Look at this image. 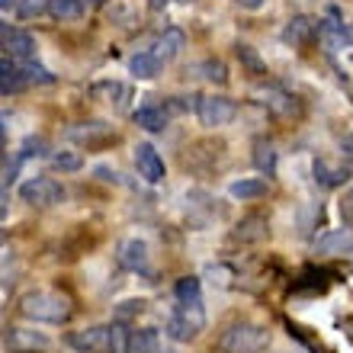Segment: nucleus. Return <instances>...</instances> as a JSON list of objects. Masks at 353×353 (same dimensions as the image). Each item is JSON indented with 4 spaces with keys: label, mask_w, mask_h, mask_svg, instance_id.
Masks as SVG:
<instances>
[{
    "label": "nucleus",
    "mask_w": 353,
    "mask_h": 353,
    "mask_svg": "<svg viewBox=\"0 0 353 353\" xmlns=\"http://www.w3.org/2000/svg\"><path fill=\"white\" fill-rule=\"evenodd\" d=\"M132 119L145 132H164V125H168V110H161V106H141V110H135Z\"/></svg>",
    "instance_id": "22"
},
{
    "label": "nucleus",
    "mask_w": 353,
    "mask_h": 353,
    "mask_svg": "<svg viewBox=\"0 0 353 353\" xmlns=\"http://www.w3.org/2000/svg\"><path fill=\"white\" fill-rule=\"evenodd\" d=\"M19 68H23V74H26V81H29V84H55V77L48 74L46 68L32 65V61H29V65H19Z\"/></svg>",
    "instance_id": "31"
},
{
    "label": "nucleus",
    "mask_w": 353,
    "mask_h": 353,
    "mask_svg": "<svg viewBox=\"0 0 353 353\" xmlns=\"http://www.w3.org/2000/svg\"><path fill=\"white\" fill-rule=\"evenodd\" d=\"M48 13L55 19H77L84 13V0H48Z\"/></svg>",
    "instance_id": "26"
},
{
    "label": "nucleus",
    "mask_w": 353,
    "mask_h": 353,
    "mask_svg": "<svg viewBox=\"0 0 353 353\" xmlns=\"http://www.w3.org/2000/svg\"><path fill=\"white\" fill-rule=\"evenodd\" d=\"M0 7L10 10V7H19V0H0Z\"/></svg>",
    "instance_id": "37"
},
{
    "label": "nucleus",
    "mask_w": 353,
    "mask_h": 353,
    "mask_svg": "<svg viewBox=\"0 0 353 353\" xmlns=\"http://www.w3.org/2000/svg\"><path fill=\"white\" fill-rule=\"evenodd\" d=\"M196 116L203 125L219 129V125H228L238 116V106L228 97H196Z\"/></svg>",
    "instance_id": "5"
},
{
    "label": "nucleus",
    "mask_w": 353,
    "mask_h": 353,
    "mask_svg": "<svg viewBox=\"0 0 353 353\" xmlns=\"http://www.w3.org/2000/svg\"><path fill=\"white\" fill-rule=\"evenodd\" d=\"M341 151H344L347 158L353 161V135H347V139H341Z\"/></svg>",
    "instance_id": "34"
},
{
    "label": "nucleus",
    "mask_w": 353,
    "mask_h": 353,
    "mask_svg": "<svg viewBox=\"0 0 353 353\" xmlns=\"http://www.w3.org/2000/svg\"><path fill=\"white\" fill-rule=\"evenodd\" d=\"M132 353H161V337L154 327H139L135 341H132Z\"/></svg>",
    "instance_id": "25"
},
{
    "label": "nucleus",
    "mask_w": 353,
    "mask_h": 353,
    "mask_svg": "<svg viewBox=\"0 0 353 353\" xmlns=\"http://www.w3.org/2000/svg\"><path fill=\"white\" fill-rule=\"evenodd\" d=\"M116 261H119V267L132 270V273H139V270L148 267V244L139 241V238H129V241H122L119 251H116Z\"/></svg>",
    "instance_id": "11"
},
{
    "label": "nucleus",
    "mask_w": 353,
    "mask_h": 353,
    "mask_svg": "<svg viewBox=\"0 0 353 353\" xmlns=\"http://www.w3.org/2000/svg\"><path fill=\"white\" fill-rule=\"evenodd\" d=\"M93 97H100V100H110V103H122L129 97V87L125 84H116V81H100V84H93Z\"/></svg>",
    "instance_id": "27"
},
{
    "label": "nucleus",
    "mask_w": 353,
    "mask_h": 353,
    "mask_svg": "<svg viewBox=\"0 0 353 353\" xmlns=\"http://www.w3.org/2000/svg\"><path fill=\"white\" fill-rule=\"evenodd\" d=\"M234 3H241L244 10H261L263 7V0H234Z\"/></svg>",
    "instance_id": "35"
},
{
    "label": "nucleus",
    "mask_w": 353,
    "mask_h": 353,
    "mask_svg": "<svg viewBox=\"0 0 353 353\" xmlns=\"http://www.w3.org/2000/svg\"><path fill=\"white\" fill-rule=\"evenodd\" d=\"M141 308H145V302H141V299H129V302H122V305L116 308V321H125V318L139 315Z\"/></svg>",
    "instance_id": "32"
},
{
    "label": "nucleus",
    "mask_w": 353,
    "mask_h": 353,
    "mask_svg": "<svg viewBox=\"0 0 353 353\" xmlns=\"http://www.w3.org/2000/svg\"><path fill=\"white\" fill-rule=\"evenodd\" d=\"M312 174H315V183L325 186V190H337V186H344L347 180H350V168H344V164H331V161H325V158L315 161Z\"/></svg>",
    "instance_id": "12"
},
{
    "label": "nucleus",
    "mask_w": 353,
    "mask_h": 353,
    "mask_svg": "<svg viewBox=\"0 0 353 353\" xmlns=\"http://www.w3.org/2000/svg\"><path fill=\"white\" fill-rule=\"evenodd\" d=\"M199 71H203V77L205 81H212V84H228V68H225V61H219V58L203 61Z\"/></svg>",
    "instance_id": "29"
},
{
    "label": "nucleus",
    "mask_w": 353,
    "mask_h": 353,
    "mask_svg": "<svg viewBox=\"0 0 353 353\" xmlns=\"http://www.w3.org/2000/svg\"><path fill=\"white\" fill-rule=\"evenodd\" d=\"M3 347L7 353H42L52 347L46 334H39V331H26V327H7V334H3Z\"/></svg>",
    "instance_id": "8"
},
{
    "label": "nucleus",
    "mask_w": 353,
    "mask_h": 353,
    "mask_svg": "<svg viewBox=\"0 0 353 353\" xmlns=\"http://www.w3.org/2000/svg\"><path fill=\"white\" fill-rule=\"evenodd\" d=\"M19 312L29 318V321H42V325H65L68 318L74 315V305L65 292H55V289H39V292H29L19 302Z\"/></svg>",
    "instance_id": "1"
},
{
    "label": "nucleus",
    "mask_w": 353,
    "mask_h": 353,
    "mask_svg": "<svg viewBox=\"0 0 353 353\" xmlns=\"http://www.w3.org/2000/svg\"><path fill=\"white\" fill-rule=\"evenodd\" d=\"M238 58H241L248 68H254V71H263V61L257 55H254V48H248V46H238Z\"/></svg>",
    "instance_id": "33"
},
{
    "label": "nucleus",
    "mask_w": 353,
    "mask_h": 353,
    "mask_svg": "<svg viewBox=\"0 0 353 353\" xmlns=\"http://www.w3.org/2000/svg\"><path fill=\"white\" fill-rule=\"evenodd\" d=\"M48 161H52V168L61 170V174H74V170L84 168V158H81L77 151H55Z\"/></svg>",
    "instance_id": "28"
},
{
    "label": "nucleus",
    "mask_w": 353,
    "mask_h": 353,
    "mask_svg": "<svg viewBox=\"0 0 353 353\" xmlns=\"http://www.w3.org/2000/svg\"><path fill=\"white\" fill-rule=\"evenodd\" d=\"M318 32H321V23H315L312 17H292L289 26L283 29V39H286L289 46H308Z\"/></svg>",
    "instance_id": "13"
},
{
    "label": "nucleus",
    "mask_w": 353,
    "mask_h": 353,
    "mask_svg": "<svg viewBox=\"0 0 353 353\" xmlns=\"http://www.w3.org/2000/svg\"><path fill=\"white\" fill-rule=\"evenodd\" d=\"M270 344V331L254 321H234L219 337V353H261Z\"/></svg>",
    "instance_id": "2"
},
{
    "label": "nucleus",
    "mask_w": 353,
    "mask_h": 353,
    "mask_svg": "<svg viewBox=\"0 0 353 353\" xmlns=\"http://www.w3.org/2000/svg\"><path fill=\"white\" fill-rule=\"evenodd\" d=\"M318 254H350L353 251V232L350 228H331L315 241Z\"/></svg>",
    "instance_id": "14"
},
{
    "label": "nucleus",
    "mask_w": 353,
    "mask_h": 353,
    "mask_svg": "<svg viewBox=\"0 0 353 353\" xmlns=\"http://www.w3.org/2000/svg\"><path fill=\"white\" fill-rule=\"evenodd\" d=\"M205 327L203 305H176V312L168 318V334L174 341H193Z\"/></svg>",
    "instance_id": "4"
},
{
    "label": "nucleus",
    "mask_w": 353,
    "mask_h": 353,
    "mask_svg": "<svg viewBox=\"0 0 353 353\" xmlns=\"http://www.w3.org/2000/svg\"><path fill=\"white\" fill-rule=\"evenodd\" d=\"M347 203H350V205H353V190H350V196H347Z\"/></svg>",
    "instance_id": "38"
},
{
    "label": "nucleus",
    "mask_w": 353,
    "mask_h": 353,
    "mask_svg": "<svg viewBox=\"0 0 353 353\" xmlns=\"http://www.w3.org/2000/svg\"><path fill=\"white\" fill-rule=\"evenodd\" d=\"M23 87H29L26 74H23V68L3 55V61H0V90H3V97H10V93L23 90Z\"/></svg>",
    "instance_id": "17"
},
{
    "label": "nucleus",
    "mask_w": 353,
    "mask_h": 353,
    "mask_svg": "<svg viewBox=\"0 0 353 353\" xmlns=\"http://www.w3.org/2000/svg\"><path fill=\"white\" fill-rule=\"evenodd\" d=\"M90 3H103V0H90Z\"/></svg>",
    "instance_id": "39"
},
{
    "label": "nucleus",
    "mask_w": 353,
    "mask_h": 353,
    "mask_svg": "<svg viewBox=\"0 0 353 353\" xmlns=\"http://www.w3.org/2000/svg\"><path fill=\"white\" fill-rule=\"evenodd\" d=\"M228 193H232L234 199H241V203L261 199V196H267V180H263V176H241V180H234V183L228 186Z\"/></svg>",
    "instance_id": "18"
},
{
    "label": "nucleus",
    "mask_w": 353,
    "mask_h": 353,
    "mask_svg": "<svg viewBox=\"0 0 353 353\" xmlns=\"http://www.w3.org/2000/svg\"><path fill=\"white\" fill-rule=\"evenodd\" d=\"M186 48V36H183V29H176V26H170V29H164L158 36V42H154V55L161 58V61H174L180 52Z\"/></svg>",
    "instance_id": "15"
},
{
    "label": "nucleus",
    "mask_w": 353,
    "mask_h": 353,
    "mask_svg": "<svg viewBox=\"0 0 353 353\" xmlns=\"http://www.w3.org/2000/svg\"><path fill=\"white\" fill-rule=\"evenodd\" d=\"M261 97H263V106H270L273 112H279V116H292V112L299 110L296 106V100L289 97L286 90H279V87H267V90H261Z\"/></svg>",
    "instance_id": "21"
},
{
    "label": "nucleus",
    "mask_w": 353,
    "mask_h": 353,
    "mask_svg": "<svg viewBox=\"0 0 353 353\" xmlns=\"http://www.w3.org/2000/svg\"><path fill=\"white\" fill-rule=\"evenodd\" d=\"M17 13L23 19H32V17H42V13H48V0H19Z\"/></svg>",
    "instance_id": "30"
},
{
    "label": "nucleus",
    "mask_w": 353,
    "mask_h": 353,
    "mask_svg": "<svg viewBox=\"0 0 353 353\" xmlns=\"http://www.w3.org/2000/svg\"><path fill=\"white\" fill-rule=\"evenodd\" d=\"M71 141H77V145H87V148H93V145H106V141L116 139V132H112L110 122H77V125H68L65 132Z\"/></svg>",
    "instance_id": "7"
},
{
    "label": "nucleus",
    "mask_w": 353,
    "mask_h": 353,
    "mask_svg": "<svg viewBox=\"0 0 353 353\" xmlns=\"http://www.w3.org/2000/svg\"><path fill=\"white\" fill-rule=\"evenodd\" d=\"M170 3H176V0H148L151 10H164V7H170Z\"/></svg>",
    "instance_id": "36"
},
{
    "label": "nucleus",
    "mask_w": 353,
    "mask_h": 353,
    "mask_svg": "<svg viewBox=\"0 0 353 353\" xmlns=\"http://www.w3.org/2000/svg\"><path fill=\"white\" fill-rule=\"evenodd\" d=\"M161 65H164V61H161L154 52H139V55L129 61L132 74L139 77V81H151V77H158L161 74Z\"/></svg>",
    "instance_id": "20"
},
{
    "label": "nucleus",
    "mask_w": 353,
    "mask_h": 353,
    "mask_svg": "<svg viewBox=\"0 0 353 353\" xmlns=\"http://www.w3.org/2000/svg\"><path fill=\"white\" fill-rule=\"evenodd\" d=\"M132 341H135V331H129L122 321L110 325V353H132Z\"/></svg>",
    "instance_id": "24"
},
{
    "label": "nucleus",
    "mask_w": 353,
    "mask_h": 353,
    "mask_svg": "<svg viewBox=\"0 0 353 353\" xmlns=\"http://www.w3.org/2000/svg\"><path fill=\"white\" fill-rule=\"evenodd\" d=\"M135 170H139V176H145L148 183H161V180L168 176L164 158H161L158 151H154V145H148V141H141L139 148H135Z\"/></svg>",
    "instance_id": "10"
},
{
    "label": "nucleus",
    "mask_w": 353,
    "mask_h": 353,
    "mask_svg": "<svg viewBox=\"0 0 353 353\" xmlns=\"http://www.w3.org/2000/svg\"><path fill=\"white\" fill-rule=\"evenodd\" d=\"M3 55H7L10 61H17V65H29V61L36 58V39L7 23V26H3Z\"/></svg>",
    "instance_id": "6"
},
{
    "label": "nucleus",
    "mask_w": 353,
    "mask_h": 353,
    "mask_svg": "<svg viewBox=\"0 0 353 353\" xmlns=\"http://www.w3.org/2000/svg\"><path fill=\"white\" fill-rule=\"evenodd\" d=\"M234 241H241V244H254V241H263L270 234V225L263 215H248V219H241L238 222V228H234Z\"/></svg>",
    "instance_id": "16"
},
{
    "label": "nucleus",
    "mask_w": 353,
    "mask_h": 353,
    "mask_svg": "<svg viewBox=\"0 0 353 353\" xmlns=\"http://www.w3.org/2000/svg\"><path fill=\"white\" fill-rule=\"evenodd\" d=\"M19 199L26 205H39V209H46V205H58L65 199V186L52 180V176H32L26 183L19 186Z\"/></svg>",
    "instance_id": "3"
},
{
    "label": "nucleus",
    "mask_w": 353,
    "mask_h": 353,
    "mask_svg": "<svg viewBox=\"0 0 353 353\" xmlns=\"http://www.w3.org/2000/svg\"><path fill=\"white\" fill-rule=\"evenodd\" d=\"M276 148L270 145V141H257L254 145V164H257V170L261 174H267V176H273L276 174Z\"/></svg>",
    "instance_id": "23"
},
{
    "label": "nucleus",
    "mask_w": 353,
    "mask_h": 353,
    "mask_svg": "<svg viewBox=\"0 0 353 353\" xmlns=\"http://www.w3.org/2000/svg\"><path fill=\"white\" fill-rule=\"evenodd\" d=\"M68 347L77 353H110V327H84V331H71Z\"/></svg>",
    "instance_id": "9"
},
{
    "label": "nucleus",
    "mask_w": 353,
    "mask_h": 353,
    "mask_svg": "<svg viewBox=\"0 0 353 353\" xmlns=\"http://www.w3.org/2000/svg\"><path fill=\"white\" fill-rule=\"evenodd\" d=\"M174 296H176V305H203V283L196 276L176 279Z\"/></svg>",
    "instance_id": "19"
}]
</instances>
